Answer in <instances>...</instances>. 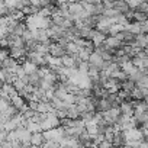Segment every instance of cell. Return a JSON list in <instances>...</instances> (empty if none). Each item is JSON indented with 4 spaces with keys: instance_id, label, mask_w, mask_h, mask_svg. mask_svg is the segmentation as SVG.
<instances>
[{
    "instance_id": "8fae6325",
    "label": "cell",
    "mask_w": 148,
    "mask_h": 148,
    "mask_svg": "<svg viewBox=\"0 0 148 148\" xmlns=\"http://www.w3.org/2000/svg\"><path fill=\"white\" fill-rule=\"evenodd\" d=\"M121 67H122V70H123L125 73H128V76H129V73H132V71L135 70V65H134L132 61H126V62H123Z\"/></svg>"
},
{
    "instance_id": "5b68a950",
    "label": "cell",
    "mask_w": 148,
    "mask_h": 148,
    "mask_svg": "<svg viewBox=\"0 0 148 148\" xmlns=\"http://www.w3.org/2000/svg\"><path fill=\"white\" fill-rule=\"evenodd\" d=\"M26 55H28L26 47H10V57H13L16 60H21Z\"/></svg>"
},
{
    "instance_id": "277c9868",
    "label": "cell",
    "mask_w": 148,
    "mask_h": 148,
    "mask_svg": "<svg viewBox=\"0 0 148 148\" xmlns=\"http://www.w3.org/2000/svg\"><path fill=\"white\" fill-rule=\"evenodd\" d=\"M112 108H115V106L108 97H100L97 102V106H96V112H106Z\"/></svg>"
},
{
    "instance_id": "52a82bcc",
    "label": "cell",
    "mask_w": 148,
    "mask_h": 148,
    "mask_svg": "<svg viewBox=\"0 0 148 148\" xmlns=\"http://www.w3.org/2000/svg\"><path fill=\"white\" fill-rule=\"evenodd\" d=\"M45 141H47V138H45V135H44L42 131L32 134V145L34 147H44Z\"/></svg>"
},
{
    "instance_id": "6da1fadb",
    "label": "cell",
    "mask_w": 148,
    "mask_h": 148,
    "mask_svg": "<svg viewBox=\"0 0 148 148\" xmlns=\"http://www.w3.org/2000/svg\"><path fill=\"white\" fill-rule=\"evenodd\" d=\"M102 113H103V118H105V121L108 123L116 125L118 121H119V118H121V115H122V110H121L119 106H115V108H112V109H109L106 112H102Z\"/></svg>"
},
{
    "instance_id": "7a4b0ae2",
    "label": "cell",
    "mask_w": 148,
    "mask_h": 148,
    "mask_svg": "<svg viewBox=\"0 0 148 148\" xmlns=\"http://www.w3.org/2000/svg\"><path fill=\"white\" fill-rule=\"evenodd\" d=\"M49 54L54 55V57H60L61 58L62 55L67 54V49L60 42H51V45H49Z\"/></svg>"
},
{
    "instance_id": "ba28073f",
    "label": "cell",
    "mask_w": 148,
    "mask_h": 148,
    "mask_svg": "<svg viewBox=\"0 0 148 148\" xmlns=\"http://www.w3.org/2000/svg\"><path fill=\"white\" fill-rule=\"evenodd\" d=\"M136 87V83L134 82V80H131V79H126L123 83H122V90H125V92H132L134 89Z\"/></svg>"
},
{
    "instance_id": "8992f818",
    "label": "cell",
    "mask_w": 148,
    "mask_h": 148,
    "mask_svg": "<svg viewBox=\"0 0 148 148\" xmlns=\"http://www.w3.org/2000/svg\"><path fill=\"white\" fill-rule=\"evenodd\" d=\"M119 108H121V110H122L123 115H128V116H134L135 115V108H134V105H132L131 100L122 102Z\"/></svg>"
},
{
    "instance_id": "7c38bea8",
    "label": "cell",
    "mask_w": 148,
    "mask_h": 148,
    "mask_svg": "<svg viewBox=\"0 0 148 148\" xmlns=\"http://www.w3.org/2000/svg\"><path fill=\"white\" fill-rule=\"evenodd\" d=\"M87 3H92V5H99V3H102V0H86Z\"/></svg>"
},
{
    "instance_id": "9c48e42d",
    "label": "cell",
    "mask_w": 148,
    "mask_h": 148,
    "mask_svg": "<svg viewBox=\"0 0 148 148\" xmlns=\"http://www.w3.org/2000/svg\"><path fill=\"white\" fill-rule=\"evenodd\" d=\"M23 67H25V71L28 73V74H31V73H34V71H36L39 67L36 65V64H34L32 61H26L25 64H23Z\"/></svg>"
},
{
    "instance_id": "3957f363",
    "label": "cell",
    "mask_w": 148,
    "mask_h": 148,
    "mask_svg": "<svg viewBox=\"0 0 148 148\" xmlns=\"http://www.w3.org/2000/svg\"><path fill=\"white\" fill-rule=\"evenodd\" d=\"M89 62H90L92 65H95V67H99V68L102 70V67H103V62H105V60H103L102 54H100V52H97V51L95 49V51L92 52L90 58H89Z\"/></svg>"
},
{
    "instance_id": "4fadbf2b",
    "label": "cell",
    "mask_w": 148,
    "mask_h": 148,
    "mask_svg": "<svg viewBox=\"0 0 148 148\" xmlns=\"http://www.w3.org/2000/svg\"><path fill=\"white\" fill-rule=\"evenodd\" d=\"M142 29H144V32H145V34H148V21L142 23Z\"/></svg>"
},
{
    "instance_id": "30bf717a",
    "label": "cell",
    "mask_w": 148,
    "mask_h": 148,
    "mask_svg": "<svg viewBox=\"0 0 148 148\" xmlns=\"http://www.w3.org/2000/svg\"><path fill=\"white\" fill-rule=\"evenodd\" d=\"M35 113H36V110L28 106V108L22 112V116H23V119H32V118L35 116Z\"/></svg>"
}]
</instances>
